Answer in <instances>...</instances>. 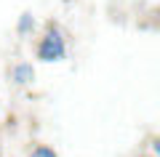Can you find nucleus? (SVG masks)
Returning a JSON list of instances; mask_svg holds the SVG:
<instances>
[{
    "label": "nucleus",
    "mask_w": 160,
    "mask_h": 157,
    "mask_svg": "<svg viewBox=\"0 0 160 157\" xmlns=\"http://www.w3.org/2000/svg\"><path fill=\"white\" fill-rule=\"evenodd\" d=\"M64 53H67V48H64V37L59 35V29H51V32L43 37V43H40L38 56L43 59V61H59V59H64Z\"/></svg>",
    "instance_id": "obj_1"
},
{
    "label": "nucleus",
    "mask_w": 160,
    "mask_h": 157,
    "mask_svg": "<svg viewBox=\"0 0 160 157\" xmlns=\"http://www.w3.org/2000/svg\"><path fill=\"white\" fill-rule=\"evenodd\" d=\"M13 80H16V83H27V80H32V67H29V64H19V67L13 69Z\"/></svg>",
    "instance_id": "obj_2"
},
{
    "label": "nucleus",
    "mask_w": 160,
    "mask_h": 157,
    "mask_svg": "<svg viewBox=\"0 0 160 157\" xmlns=\"http://www.w3.org/2000/svg\"><path fill=\"white\" fill-rule=\"evenodd\" d=\"M29 157H56V155H53V149H48V146H38Z\"/></svg>",
    "instance_id": "obj_3"
},
{
    "label": "nucleus",
    "mask_w": 160,
    "mask_h": 157,
    "mask_svg": "<svg viewBox=\"0 0 160 157\" xmlns=\"http://www.w3.org/2000/svg\"><path fill=\"white\" fill-rule=\"evenodd\" d=\"M29 27H32V16H29V13H24L22 22H19V32H27Z\"/></svg>",
    "instance_id": "obj_4"
}]
</instances>
